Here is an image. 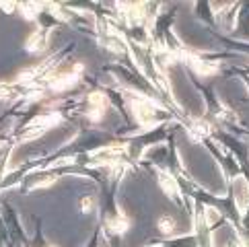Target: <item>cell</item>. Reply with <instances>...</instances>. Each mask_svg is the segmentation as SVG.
<instances>
[{
  "label": "cell",
  "mask_w": 249,
  "mask_h": 247,
  "mask_svg": "<svg viewBox=\"0 0 249 247\" xmlns=\"http://www.w3.org/2000/svg\"><path fill=\"white\" fill-rule=\"evenodd\" d=\"M89 101H91L89 118H91L93 122H101L105 111H107V97H105V93H101V91H95V93L89 95Z\"/></svg>",
  "instance_id": "1"
},
{
  "label": "cell",
  "mask_w": 249,
  "mask_h": 247,
  "mask_svg": "<svg viewBox=\"0 0 249 247\" xmlns=\"http://www.w3.org/2000/svg\"><path fill=\"white\" fill-rule=\"evenodd\" d=\"M130 109H132V113H134L140 124L150 122L153 120V113H155V107L150 105L148 99H144V97H142V99H132L130 101Z\"/></svg>",
  "instance_id": "2"
},
{
  "label": "cell",
  "mask_w": 249,
  "mask_h": 247,
  "mask_svg": "<svg viewBox=\"0 0 249 247\" xmlns=\"http://www.w3.org/2000/svg\"><path fill=\"white\" fill-rule=\"evenodd\" d=\"M159 183H161L163 192L167 194L169 198H177V196H179V185H177L175 177H171L167 171H159Z\"/></svg>",
  "instance_id": "3"
},
{
  "label": "cell",
  "mask_w": 249,
  "mask_h": 247,
  "mask_svg": "<svg viewBox=\"0 0 249 247\" xmlns=\"http://www.w3.org/2000/svg\"><path fill=\"white\" fill-rule=\"evenodd\" d=\"M190 64L194 66V70L198 74H202V76H210V74H216L218 72V64H210V62H204V60H198V58H194V60H190Z\"/></svg>",
  "instance_id": "4"
},
{
  "label": "cell",
  "mask_w": 249,
  "mask_h": 247,
  "mask_svg": "<svg viewBox=\"0 0 249 247\" xmlns=\"http://www.w3.org/2000/svg\"><path fill=\"white\" fill-rule=\"evenodd\" d=\"M130 229V220L126 216H118V218H109L107 220V231L113 235H122Z\"/></svg>",
  "instance_id": "5"
},
{
  "label": "cell",
  "mask_w": 249,
  "mask_h": 247,
  "mask_svg": "<svg viewBox=\"0 0 249 247\" xmlns=\"http://www.w3.org/2000/svg\"><path fill=\"white\" fill-rule=\"evenodd\" d=\"M76 81H78V74H62V76L56 78L54 83H52V89H56V91L68 89V87H72Z\"/></svg>",
  "instance_id": "6"
},
{
  "label": "cell",
  "mask_w": 249,
  "mask_h": 247,
  "mask_svg": "<svg viewBox=\"0 0 249 247\" xmlns=\"http://www.w3.org/2000/svg\"><path fill=\"white\" fill-rule=\"evenodd\" d=\"M159 231L169 235V233H173L175 231V220L171 216H163V218H159Z\"/></svg>",
  "instance_id": "7"
},
{
  "label": "cell",
  "mask_w": 249,
  "mask_h": 247,
  "mask_svg": "<svg viewBox=\"0 0 249 247\" xmlns=\"http://www.w3.org/2000/svg\"><path fill=\"white\" fill-rule=\"evenodd\" d=\"M43 37H41V31H35L31 37L27 39V50L29 52H37V50H41V46H43Z\"/></svg>",
  "instance_id": "8"
},
{
  "label": "cell",
  "mask_w": 249,
  "mask_h": 247,
  "mask_svg": "<svg viewBox=\"0 0 249 247\" xmlns=\"http://www.w3.org/2000/svg\"><path fill=\"white\" fill-rule=\"evenodd\" d=\"M216 218H218V212H216V210L206 208V220H208V225H212V223H214Z\"/></svg>",
  "instance_id": "9"
},
{
  "label": "cell",
  "mask_w": 249,
  "mask_h": 247,
  "mask_svg": "<svg viewBox=\"0 0 249 247\" xmlns=\"http://www.w3.org/2000/svg\"><path fill=\"white\" fill-rule=\"evenodd\" d=\"M81 210H83V212H91V210H93V200H91V198H85Z\"/></svg>",
  "instance_id": "10"
}]
</instances>
